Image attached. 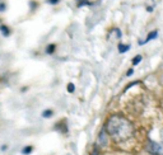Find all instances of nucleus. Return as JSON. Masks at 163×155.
Returning a JSON list of instances; mask_svg holds the SVG:
<instances>
[{"mask_svg": "<svg viewBox=\"0 0 163 155\" xmlns=\"http://www.w3.org/2000/svg\"><path fill=\"white\" fill-rule=\"evenodd\" d=\"M107 131L106 128H102L100 135H98V139H97V144H96V146H100V147H105L107 146L108 144V137H107Z\"/></svg>", "mask_w": 163, "mask_h": 155, "instance_id": "7ed1b4c3", "label": "nucleus"}, {"mask_svg": "<svg viewBox=\"0 0 163 155\" xmlns=\"http://www.w3.org/2000/svg\"><path fill=\"white\" fill-rule=\"evenodd\" d=\"M133 73H134V70H133V69H130L129 71L126 73V75H127V76H131V75H133Z\"/></svg>", "mask_w": 163, "mask_h": 155, "instance_id": "dca6fc26", "label": "nucleus"}, {"mask_svg": "<svg viewBox=\"0 0 163 155\" xmlns=\"http://www.w3.org/2000/svg\"><path fill=\"white\" fill-rule=\"evenodd\" d=\"M1 150H3V151L6 150V145H3V146H1Z\"/></svg>", "mask_w": 163, "mask_h": 155, "instance_id": "f3484780", "label": "nucleus"}, {"mask_svg": "<svg viewBox=\"0 0 163 155\" xmlns=\"http://www.w3.org/2000/svg\"><path fill=\"white\" fill-rule=\"evenodd\" d=\"M0 32H1L3 36H5V37L10 36V29H9V28L6 27V25H4V24L0 25Z\"/></svg>", "mask_w": 163, "mask_h": 155, "instance_id": "39448f33", "label": "nucleus"}, {"mask_svg": "<svg viewBox=\"0 0 163 155\" xmlns=\"http://www.w3.org/2000/svg\"><path fill=\"white\" fill-rule=\"evenodd\" d=\"M157 36H158V31H153V32H151V33H148V36H146L145 41H144V42H142V43H140V45L146 43V42H149V41L154 40V38H157Z\"/></svg>", "mask_w": 163, "mask_h": 155, "instance_id": "20e7f679", "label": "nucleus"}, {"mask_svg": "<svg viewBox=\"0 0 163 155\" xmlns=\"http://www.w3.org/2000/svg\"><path fill=\"white\" fill-rule=\"evenodd\" d=\"M140 61H142V56H140V55H138V56H135V57L133 59V65H138Z\"/></svg>", "mask_w": 163, "mask_h": 155, "instance_id": "9d476101", "label": "nucleus"}, {"mask_svg": "<svg viewBox=\"0 0 163 155\" xmlns=\"http://www.w3.org/2000/svg\"><path fill=\"white\" fill-rule=\"evenodd\" d=\"M5 8H6V5L4 4V3H1V4H0V12H4Z\"/></svg>", "mask_w": 163, "mask_h": 155, "instance_id": "2eb2a0df", "label": "nucleus"}, {"mask_svg": "<svg viewBox=\"0 0 163 155\" xmlns=\"http://www.w3.org/2000/svg\"><path fill=\"white\" fill-rule=\"evenodd\" d=\"M146 151L152 155H163V143H155V141H148L146 144Z\"/></svg>", "mask_w": 163, "mask_h": 155, "instance_id": "f03ea898", "label": "nucleus"}, {"mask_svg": "<svg viewBox=\"0 0 163 155\" xmlns=\"http://www.w3.org/2000/svg\"><path fill=\"white\" fill-rule=\"evenodd\" d=\"M52 115H54V112L51 111V109H45V111L42 112V117L43 118H50Z\"/></svg>", "mask_w": 163, "mask_h": 155, "instance_id": "0eeeda50", "label": "nucleus"}, {"mask_svg": "<svg viewBox=\"0 0 163 155\" xmlns=\"http://www.w3.org/2000/svg\"><path fill=\"white\" fill-rule=\"evenodd\" d=\"M129 48H130V46H129V45H122V43H120V45H119V51H120L121 53L126 52V51L129 50Z\"/></svg>", "mask_w": 163, "mask_h": 155, "instance_id": "423d86ee", "label": "nucleus"}, {"mask_svg": "<svg viewBox=\"0 0 163 155\" xmlns=\"http://www.w3.org/2000/svg\"><path fill=\"white\" fill-rule=\"evenodd\" d=\"M32 151H33V147L32 146H25L23 150H22V154H24V155H28V154H31Z\"/></svg>", "mask_w": 163, "mask_h": 155, "instance_id": "1a4fd4ad", "label": "nucleus"}, {"mask_svg": "<svg viewBox=\"0 0 163 155\" xmlns=\"http://www.w3.org/2000/svg\"><path fill=\"white\" fill-rule=\"evenodd\" d=\"M92 155H100V151H98V149H97V146L93 149V151H92Z\"/></svg>", "mask_w": 163, "mask_h": 155, "instance_id": "4468645a", "label": "nucleus"}, {"mask_svg": "<svg viewBox=\"0 0 163 155\" xmlns=\"http://www.w3.org/2000/svg\"><path fill=\"white\" fill-rule=\"evenodd\" d=\"M91 3L88 0H78V6H83V5H89Z\"/></svg>", "mask_w": 163, "mask_h": 155, "instance_id": "9b49d317", "label": "nucleus"}, {"mask_svg": "<svg viewBox=\"0 0 163 155\" xmlns=\"http://www.w3.org/2000/svg\"><path fill=\"white\" fill-rule=\"evenodd\" d=\"M47 1H49V4H51V5H56L60 3V0H47Z\"/></svg>", "mask_w": 163, "mask_h": 155, "instance_id": "ddd939ff", "label": "nucleus"}, {"mask_svg": "<svg viewBox=\"0 0 163 155\" xmlns=\"http://www.w3.org/2000/svg\"><path fill=\"white\" fill-rule=\"evenodd\" d=\"M161 84H162V85H163V76L161 78Z\"/></svg>", "mask_w": 163, "mask_h": 155, "instance_id": "a211bd4d", "label": "nucleus"}, {"mask_svg": "<svg viewBox=\"0 0 163 155\" xmlns=\"http://www.w3.org/2000/svg\"><path fill=\"white\" fill-rule=\"evenodd\" d=\"M74 90H75V85H74V84H72V83H69L68 84V92L69 93H73Z\"/></svg>", "mask_w": 163, "mask_h": 155, "instance_id": "f8f14e48", "label": "nucleus"}, {"mask_svg": "<svg viewBox=\"0 0 163 155\" xmlns=\"http://www.w3.org/2000/svg\"><path fill=\"white\" fill-rule=\"evenodd\" d=\"M106 128L108 136H111L115 141H125L127 139H130L133 136V125L129 119L121 117V116L113 115L107 119L106 122Z\"/></svg>", "mask_w": 163, "mask_h": 155, "instance_id": "f257e3e1", "label": "nucleus"}, {"mask_svg": "<svg viewBox=\"0 0 163 155\" xmlns=\"http://www.w3.org/2000/svg\"><path fill=\"white\" fill-rule=\"evenodd\" d=\"M55 48H56V46L55 45H49V46H47V48H46V53H49V55H51V53H54L55 52Z\"/></svg>", "mask_w": 163, "mask_h": 155, "instance_id": "6e6552de", "label": "nucleus"}]
</instances>
